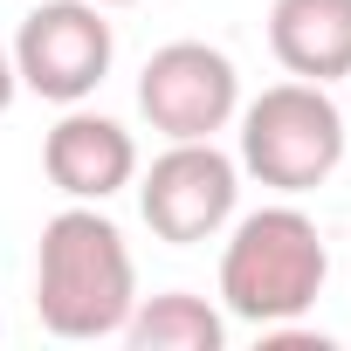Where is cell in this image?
I'll use <instances>...</instances> for the list:
<instances>
[{
  "label": "cell",
  "instance_id": "cell-4",
  "mask_svg": "<svg viewBox=\"0 0 351 351\" xmlns=\"http://www.w3.org/2000/svg\"><path fill=\"white\" fill-rule=\"evenodd\" d=\"M241 200V158H228L214 138H165V152L138 180V214L158 241L200 248L234 221Z\"/></svg>",
  "mask_w": 351,
  "mask_h": 351
},
{
  "label": "cell",
  "instance_id": "cell-7",
  "mask_svg": "<svg viewBox=\"0 0 351 351\" xmlns=\"http://www.w3.org/2000/svg\"><path fill=\"white\" fill-rule=\"evenodd\" d=\"M42 172H49L56 193L104 207L110 193H124V186L138 180V138H131L117 117L69 104V110L56 117V131L42 138Z\"/></svg>",
  "mask_w": 351,
  "mask_h": 351
},
{
  "label": "cell",
  "instance_id": "cell-5",
  "mask_svg": "<svg viewBox=\"0 0 351 351\" xmlns=\"http://www.w3.org/2000/svg\"><path fill=\"white\" fill-rule=\"evenodd\" d=\"M8 49H14L21 90H35L42 104H62V110L97 97V83L117 62V35L97 0H42V8L21 14Z\"/></svg>",
  "mask_w": 351,
  "mask_h": 351
},
{
  "label": "cell",
  "instance_id": "cell-1",
  "mask_svg": "<svg viewBox=\"0 0 351 351\" xmlns=\"http://www.w3.org/2000/svg\"><path fill=\"white\" fill-rule=\"evenodd\" d=\"M131 310H138V262H131L124 228L104 207L69 200L35 241L42 330H56L69 344H97V337H117Z\"/></svg>",
  "mask_w": 351,
  "mask_h": 351
},
{
  "label": "cell",
  "instance_id": "cell-9",
  "mask_svg": "<svg viewBox=\"0 0 351 351\" xmlns=\"http://www.w3.org/2000/svg\"><path fill=\"white\" fill-rule=\"evenodd\" d=\"M117 337H131L138 351H221L228 317L193 289H165V296H138V310L124 317Z\"/></svg>",
  "mask_w": 351,
  "mask_h": 351
},
{
  "label": "cell",
  "instance_id": "cell-8",
  "mask_svg": "<svg viewBox=\"0 0 351 351\" xmlns=\"http://www.w3.org/2000/svg\"><path fill=\"white\" fill-rule=\"evenodd\" d=\"M269 49L303 83L351 76V0H276L269 8Z\"/></svg>",
  "mask_w": 351,
  "mask_h": 351
},
{
  "label": "cell",
  "instance_id": "cell-3",
  "mask_svg": "<svg viewBox=\"0 0 351 351\" xmlns=\"http://www.w3.org/2000/svg\"><path fill=\"white\" fill-rule=\"evenodd\" d=\"M234 117H241V172L276 193H310L344 165L351 124L330 104V83H303V76L269 83Z\"/></svg>",
  "mask_w": 351,
  "mask_h": 351
},
{
  "label": "cell",
  "instance_id": "cell-6",
  "mask_svg": "<svg viewBox=\"0 0 351 351\" xmlns=\"http://www.w3.org/2000/svg\"><path fill=\"white\" fill-rule=\"evenodd\" d=\"M241 110V69L214 42H165L138 69V117L158 138H214Z\"/></svg>",
  "mask_w": 351,
  "mask_h": 351
},
{
  "label": "cell",
  "instance_id": "cell-11",
  "mask_svg": "<svg viewBox=\"0 0 351 351\" xmlns=\"http://www.w3.org/2000/svg\"><path fill=\"white\" fill-rule=\"evenodd\" d=\"M97 8H131V0H97Z\"/></svg>",
  "mask_w": 351,
  "mask_h": 351
},
{
  "label": "cell",
  "instance_id": "cell-2",
  "mask_svg": "<svg viewBox=\"0 0 351 351\" xmlns=\"http://www.w3.org/2000/svg\"><path fill=\"white\" fill-rule=\"evenodd\" d=\"M228 248H221V310L269 330V324H296L324 282H330V248L317 234V221L289 200L255 207L241 221H228Z\"/></svg>",
  "mask_w": 351,
  "mask_h": 351
},
{
  "label": "cell",
  "instance_id": "cell-12",
  "mask_svg": "<svg viewBox=\"0 0 351 351\" xmlns=\"http://www.w3.org/2000/svg\"><path fill=\"white\" fill-rule=\"evenodd\" d=\"M344 124H351V117H344Z\"/></svg>",
  "mask_w": 351,
  "mask_h": 351
},
{
  "label": "cell",
  "instance_id": "cell-10",
  "mask_svg": "<svg viewBox=\"0 0 351 351\" xmlns=\"http://www.w3.org/2000/svg\"><path fill=\"white\" fill-rule=\"evenodd\" d=\"M14 97H21V76H14V49L0 42V117L14 110Z\"/></svg>",
  "mask_w": 351,
  "mask_h": 351
}]
</instances>
